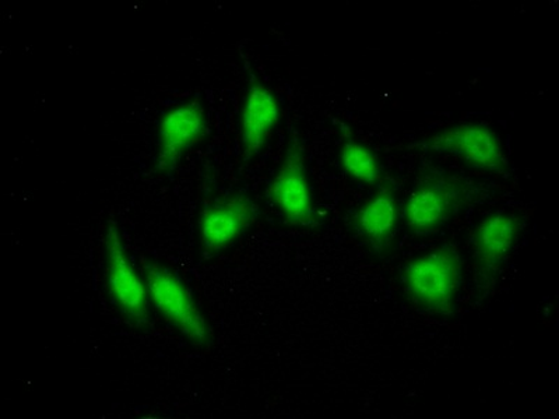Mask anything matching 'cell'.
Listing matches in <instances>:
<instances>
[{
    "instance_id": "6da1fadb",
    "label": "cell",
    "mask_w": 559,
    "mask_h": 419,
    "mask_svg": "<svg viewBox=\"0 0 559 419\" xmlns=\"http://www.w3.org/2000/svg\"><path fill=\"white\" fill-rule=\"evenodd\" d=\"M407 292L428 312L448 314L462 282V262L451 248H438L413 259L403 268Z\"/></svg>"
},
{
    "instance_id": "7a4b0ae2",
    "label": "cell",
    "mask_w": 559,
    "mask_h": 419,
    "mask_svg": "<svg viewBox=\"0 0 559 419\" xmlns=\"http://www.w3.org/2000/svg\"><path fill=\"white\" fill-rule=\"evenodd\" d=\"M146 279L148 298L154 308L189 342L204 346L209 342L206 319L181 278L166 267L152 266L148 267Z\"/></svg>"
},
{
    "instance_id": "3957f363",
    "label": "cell",
    "mask_w": 559,
    "mask_h": 419,
    "mask_svg": "<svg viewBox=\"0 0 559 419\" xmlns=\"http://www.w3.org/2000/svg\"><path fill=\"white\" fill-rule=\"evenodd\" d=\"M267 196L293 227H307L313 222V199L306 159L297 142L289 143L286 157L267 188Z\"/></svg>"
},
{
    "instance_id": "277c9868",
    "label": "cell",
    "mask_w": 559,
    "mask_h": 419,
    "mask_svg": "<svg viewBox=\"0 0 559 419\" xmlns=\"http://www.w3.org/2000/svg\"><path fill=\"white\" fill-rule=\"evenodd\" d=\"M107 253V283L109 294L129 321L147 322L148 291L134 271L131 259L122 243L121 234L115 224H109L105 236Z\"/></svg>"
},
{
    "instance_id": "5b68a950",
    "label": "cell",
    "mask_w": 559,
    "mask_h": 419,
    "mask_svg": "<svg viewBox=\"0 0 559 419\" xmlns=\"http://www.w3.org/2000/svg\"><path fill=\"white\" fill-rule=\"evenodd\" d=\"M428 148L463 159L474 168L499 172L508 161L501 140L484 124H457L428 140Z\"/></svg>"
},
{
    "instance_id": "8992f818",
    "label": "cell",
    "mask_w": 559,
    "mask_h": 419,
    "mask_svg": "<svg viewBox=\"0 0 559 419\" xmlns=\"http://www.w3.org/2000/svg\"><path fill=\"white\" fill-rule=\"evenodd\" d=\"M206 124V112L197 101L178 105L164 115L158 128V168L169 171L177 166L189 148L202 142Z\"/></svg>"
},
{
    "instance_id": "52a82bcc",
    "label": "cell",
    "mask_w": 559,
    "mask_h": 419,
    "mask_svg": "<svg viewBox=\"0 0 559 419\" xmlns=\"http://www.w3.org/2000/svg\"><path fill=\"white\" fill-rule=\"evenodd\" d=\"M459 192L447 181L424 183L411 194L404 206V222L414 234L426 236L438 231L456 210Z\"/></svg>"
},
{
    "instance_id": "ba28073f",
    "label": "cell",
    "mask_w": 559,
    "mask_h": 419,
    "mask_svg": "<svg viewBox=\"0 0 559 419\" xmlns=\"http://www.w3.org/2000/svg\"><path fill=\"white\" fill-rule=\"evenodd\" d=\"M257 217L254 206L248 197L234 196L204 210L201 218L203 247L209 252L223 251L252 226Z\"/></svg>"
},
{
    "instance_id": "9c48e42d",
    "label": "cell",
    "mask_w": 559,
    "mask_h": 419,
    "mask_svg": "<svg viewBox=\"0 0 559 419\" xmlns=\"http://www.w3.org/2000/svg\"><path fill=\"white\" fill-rule=\"evenodd\" d=\"M280 121V105L271 89L254 84L245 98L241 115V144L245 158L261 153Z\"/></svg>"
},
{
    "instance_id": "30bf717a",
    "label": "cell",
    "mask_w": 559,
    "mask_h": 419,
    "mask_svg": "<svg viewBox=\"0 0 559 419\" xmlns=\"http://www.w3.org/2000/svg\"><path fill=\"white\" fill-rule=\"evenodd\" d=\"M518 234V219L509 214L497 213L484 218L474 234L478 261L487 268L498 266L515 248Z\"/></svg>"
},
{
    "instance_id": "8fae6325",
    "label": "cell",
    "mask_w": 559,
    "mask_h": 419,
    "mask_svg": "<svg viewBox=\"0 0 559 419\" xmlns=\"http://www.w3.org/2000/svg\"><path fill=\"white\" fill-rule=\"evenodd\" d=\"M399 222V207L396 199L391 193L382 192L369 199L358 210L354 226L359 236L371 243L377 251H383L391 243L396 232Z\"/></svg>"
},
{
    "instance_id": "7c38bea8",
    "label": "cell",
    "mask_w": 559,
    "mask_h": 419,
    "mask_svg": "<svg viewBox=\"0 0 559 419\" xmlns=\"http://www.w3.org/2000/svg\"><path fill=\"white\" fill-rule=\"evenodd\" d=\"M341 164L344 172L359 183L373 184L381 179V164L377 154L356 140H347L343 144Z\"/></svg>"
}]
</instances>
